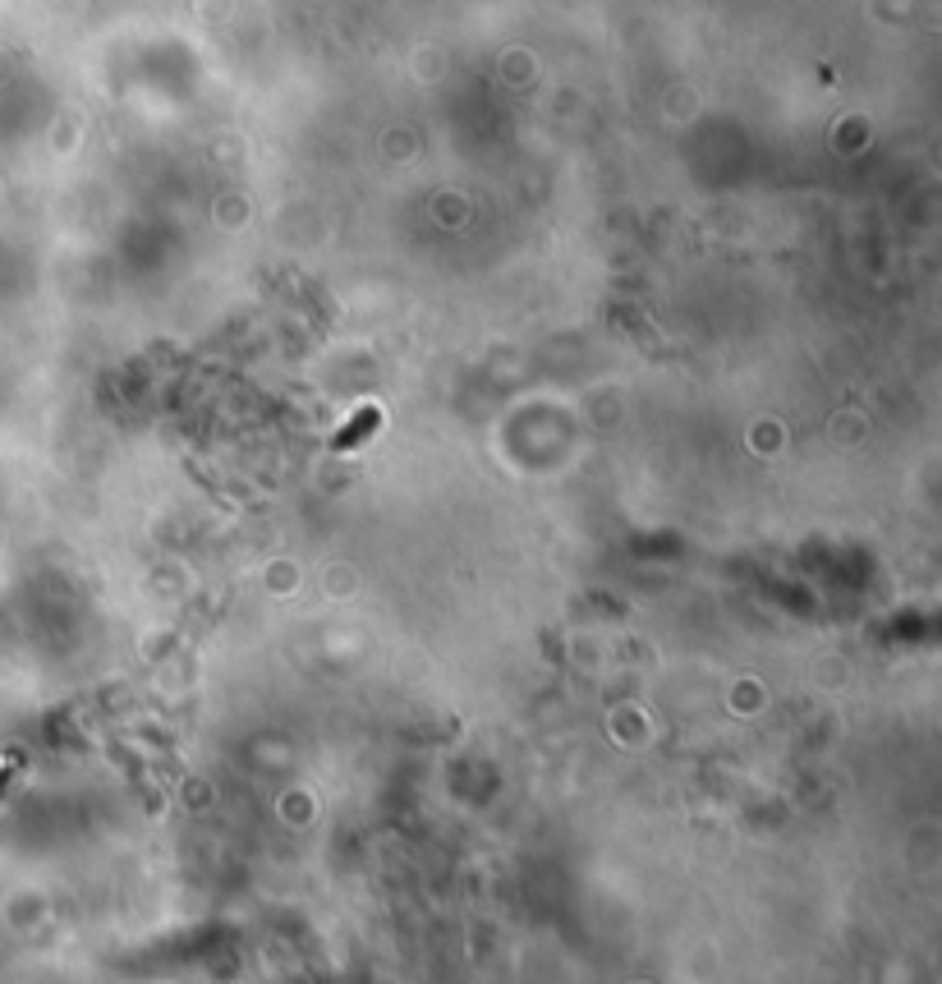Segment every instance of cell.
Wrapping results in <instances>:
<instances>
[{"mask_svg": "<svg viewBox=\"0 0 942 984\" xmlns=\"http://www.w3.org/2000/svg\"><path fill=\"white\" fill-rule=\"evenodd\" d=\"M377 424H382V410H377V405H364V410L354 414V419H350V424L341 428V433L331 437V447H336V451H350V447H359V442H364V437L373 433Z\"/></svg>", "mask_w": 942, "mask_h": 984, "instance_id": "cell-1", "label": "cell"}]
</instances>
